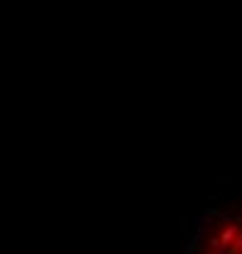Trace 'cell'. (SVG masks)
Segmentation results:
<instances>
[{
	"label": "cell",
	"mask_w": 242,
	"mask_h": 254,
	"mask_svg": "<svg viewBox=\"0 0 242 254\" xmlns=\"http://www.w3.org/2000/svg\"><path fill=\"white\" fill-rule=\"evenodd\" d=\"M186 254H242V205L211 213L198 225Z\"/></svg>",
	"instance_id": "obj_1"
}]
</instances>
